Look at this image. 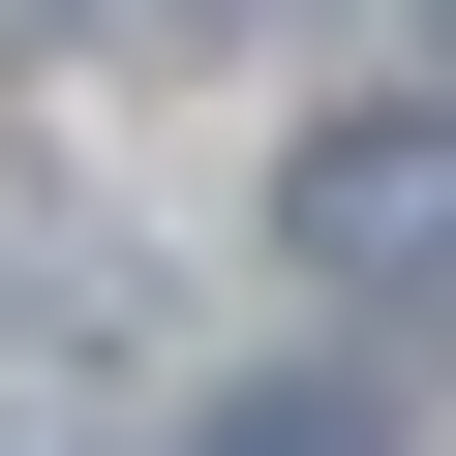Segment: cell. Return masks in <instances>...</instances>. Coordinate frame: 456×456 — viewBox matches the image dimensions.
Here are the masks:
<instances>
[{
    "instance_id": "1",
    "label": "cell",
    "mask_w": 456,
    "mask_h": 456,
    "mask_svg": "<svg viewBox=\"0 0 456 456\" xmlns=\"http://www.w3.org/2000/svg\"><path fill=\"white\" fill-rule=\"evenodd\" d=\"M274 213H305V274L426 305V274H456V122H426V92H395V122H305V183H274Z\"/></svg>"
},
{
    "instance_id": "2",
    "label": "cell",
    "mask_w": 456,
    "mask_h": 456,
    "mask_svg": "<svg viewBox=\"0 0 456 456\" xmlns=\"http://www.w3.org/2000/svg\"><path fill=\"white\" fill-rule=\"evenodd\" d=\"M183 456H395V395H335V365H305V395H213Z\"/></svg>"
}]
</instances>
